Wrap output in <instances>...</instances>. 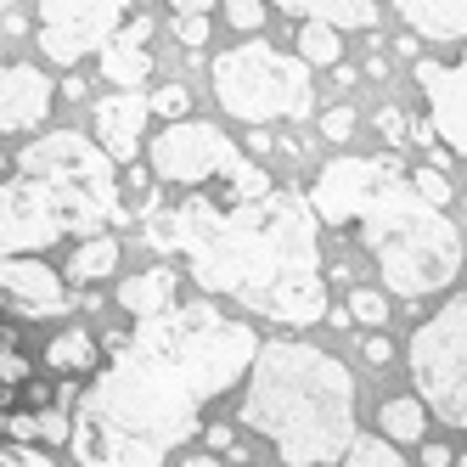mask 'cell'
Masks as SVG:
<instances>
[{"label":"cell","mask_w":467,"mask_h":467,"mask_svg":"<svg viewBox=\"0 0 467 467\" xmlns=\"http://www.w3.org/2000/svg\"><path fill=\"white\" fill-rule=\"evenodd\" d=\"M214 102L243 124L271 119H316V74L293 51H276L265 40H243L209 62Z\"/></svg>","instance_id":"obj_6"},{"label":"cell","mask_w":467,"mask_h":467,"mask_svg":"<svg viewBox=\"0 0 467 467\" xmlns=\"http://www.w3.org/2000/svg\"><path fill=\"white\" fill-rule=\"evenodd\" d=\"M417 406L451 428H467V287L451 293L406 344Z\"/></svg>","instance_id":"obj_8"},{"label":"cell","mask_w":467,"mask_h":467,"mask_svg":"<svg viewBox=\"0 0 467 467\" xmlns=\"http://www.w3.org/2000/svg\"><path fill=\"white\" fill-rule=\"evenodd\" d=\"M422 467H451V445H422Z\"/></svg>","instance_id":"obj_33"},{"label":"cell","mask_w":467,"mask_h":467,"mask_svg":"<svg viewBox=\"0 0 467 467\" xmlns=\"http://www.w3.org/2000/svg\"><path fill=\"white\" fill-rule=\"evenodd\" d=\"M46 366L51 372H90L96 366V338L90 332H62V338H51V349H46Z\"/></svg>","instance_id":"obj_22"},{"label":"cell","mask_w":467,"mask_h":467,"mask_svg":"<svg viewBox=\"0 0 467 467\" xmlns=\"http://www.w3.org/2000/svg\"><path fill=\"white\" fill-rule=\"evenodd\" d=\"M411 192L422 197L428 209H445V203H451V175L433 170V163H422V170H411Z\"/></svg>","instance_id":"obj_25"},{"label":"cell","mask_w":467,"mask_h":467,"mask_svg":"<svg viewBox=\"0 0 467 467\" xmlns=\"http://www.w3.org/2000/svg\"><path fill=\"white\" fill-rule=\"evenodd\" d=\"M366 360H372V366H389V360H394V344H389V338H366Z\"/></svg>","instance_id":"obj_32"},{"label":"cell","mask_w":467,"mask_h":467,"mask_svg":"<svg viewBox=\"0 0 467 467\" xmlns=\"http://www.w3.org/2000/svg\"><path fill=\"white\" fill-rule=\"evenodd\" d=\"M338 467H411V462H406V451H394L389 440H378V433H355Z\"/></svg>","instance_id":"obj_23"},{"label":"cell","mask_w":467,"mask_h":467,"mask_svg":"<svg viewBox=\"0 0 467 467\" xmlns=\"http://www.w3.org/2000/svg\"><path fill=\"white\" fill-rule=\"evenodd\" d=\"M305 68H338L344 62V40L321 23H298V51H293Z\"/></svg>","instance_id":"obj_21"},{"label":"cell","mask_w":467,"mask_h":467,"mask_svg":"<svg viewBox=\"0 0 467 467\" xmlns=\"http://www.w3.org/2000/svg\"><path fill=\"white\" fill-rule=\"evenodd\" d=\"M175 40L181 46H209V12L203 6H181L175 12Z\"/></svg>","instance_id":"obj_28"},{"label":"cell","mask_w":467,"mask_h":467,"mask_svg":"<svg viewBox=\"0 0 467 467\" xmlns=\"http://www.w3.org/2000/svg\"><path fill=\"white\" fill-rule=\"evenodd\" d=\"M119 271V243L108 237H85V243H74V254H68V276L62 282H79V287H90V282H102V276H113Z\"/></svg>","instance_id":"obj_20"},{"label":"cell","mask_w":467,"mask_h":467,"mask_svg":"<svg viewBox=\"0 0 467 467\" xmlns=\"http://www.w3.org/2000/svg\"><path fill=\"white\" fill-rule=\"evenodd\" d=\"M0 433H6L12 445H28V451H40V445H68V417L62 411H6V422H0Z\"/></svg>","instance_id":"obj_17"},{"label":"cell","mask_w":467,"mask_h":467,"mask_svg":"<svg viewBox=\"0 0 467 467\" xmlns=\"http://www.w3.org/2000/svg\"><path fill=\"white\" fill-rule=\"evenodd\" d=\"M259 332L209 298L175 305L113 349L68 417L79 467H170L220 394L243 389Z\"/></svg>","instance_id":"obj_1"},{"label":"cell","mask_w":467,"mask_h":467,"mask_svg":"<svg viewBox=\"0 0 467 467\" xmlns=\"http://www.w3.org/2000/svg\"><path fill=\"white\" fill-rule=\"evenodd\" d=\"M23 383H28V360H23L17 349H6V355H0V422H6V400H12Z\"/></svg>","instance_id":"obj_27"},{"label":"cell","mask_w":467,"mask_h":467,"mask_svg":"<svg viewBox=\"0 0 467 467\" xmlns=\"http://www.w3.org/2000/svg\"><path fill=\"white\" fill-rule=\"evenodd\" d=\"M344 316L360 321V327H383L389 321V293L383 287H349V310Z\"/></svg>","instance_id":"obj_24"},{"label":"cell","mask_w":467,"mask_h":467,"mask_svg":"<svg viewBox=\"0 0 467 467\" xmlns=\"http://www.w3.org/2000/svg\"><path fill=\"white\" fill-rule=\"evenodd\" d=\"M57 102V85L46 68L28 62H0V136H28L40 130Z\"/></svg>","instance_id":"obj_12"},{"label":"cell","mask_w":467,"mask_h":467,"mask_svg":"<svg viewBox=\"0 0 467 467\" xmlns=\"http://www.w3.org/2000/svg\"><path fill=\"white\" fill-rule=\"evenodd\" d=\"M147 113L181 124V119L192 113V90H186V85H163V90H152V96H147Z\"/></svg>","instance_id":"obj_26"},{"label":"cell","mask_w":467,"mask_h":467,"mask_svg":"<svg viewBox=\"0 0 467 467\" xmlns=\"http://www.w3.org/2000/svg\"><path fill=\"white\" fill-rule=\"evenodd\" d=\"M321 136L344 147V141L355 136V108H327V113H321Z\"/></svg>","instance_id":"obj_29"},{"label":"cell","mask_w":467,"mask_h":467,"mask_svg":"<svg viewBox=\"0 0 467 467\" xmlns=\"http://www.w3.org/2000/svg\"><path fill=\"white\" fill-rule=\"evenodd\" d=\"M378 130H383V141H406L411 136V119L400 113V108H383L378 113Z\"/></svg>","instance_id":"obj_31"},{"label":"cell","mask_w":467,"mask_h":467,"mask_svg":"<svg viewBox=\"0 0 467 467\" xmlns=\"http://www.w3.org/2000/svg\"><path fill=\"white\" fill-rule=\"evenodd\" d=\"M119 170L85 130H46L0 181V259H40V248L85 243L124 214Z\"/></svg>","instance_id":"obj_4"},{"label":"cell","mask_w":467,"mask_h":467,"mask_svg":"<svg viewBox=\"0 0 467 467\" xmlns=\"http://www.w3.org/2000/svg\"><path fill=\"white\" fill-rule=\"evenodd\" d=\"M316 225L349 231L360 225L366 254L378 259L383 293L394 298H428L445 293L462 271V231L445 209H428L411 192L406 163L378 158H332L305 192Z\"/></svg>","instance_id":"obj_3"},{"label":"cell","mask_w":467,"mask_h":467,"mask_svg":"<svg viewBox=\"0 0 467 467\" xmlns=\"http://www.w3.org/2000/svg\"><path fill=\"white\" fill-rule=\"evenodd\" d=\"M40 17V51L51 68H79L90 51H102L119 28H124V6H108V0H46L35 12Z\"/></svg>","instance_id":"obj_9"},{"label":"cell","mask_w":467,"mask_h":467,"mask_svg":"<svg viewBox=\"0 0 467 467\" xmlns=\"http://www.w3.org/2000/svg\"><path fill=\"white\" fill-rule=\"evenodd\" d=\"M400 17L411 40H467V0H406Z\"/></svg>","instance_id":"obj_16"},{"label":"cell","mask_w":467,"mask_h":467,"mask_svg":"<svg viewBox=\"0 0 467 467\" xmlns=\"http://www.w3.org/2000/svg\"><path fill=\"white\" fill-rule=\"evenodd\" d=\"M287 17H305V23H321V28H372L383 12L378 6H366V0H316V6H305V0H293Z\"/></svg>","instance_id":"obj_18"},{"label":"cell","mask_w":467,"mask_h":467,"mask_svg":"<svg viewBox=\"0 0 467 467\" xmlns=\"http://www.w3.org/2000/svg\"><path fill=\"white\" fill-rule=\"evenodd\" d=\"M147 170L158 186H209V181H231V203H254V197L271 192V170H259L237 152V141L225 136L209 119H181L163 124L147 141Z\"/></svg>","instance_id":"obj_7"},{"label":"cell","mask_w":467,"mask_h":467,"mask_svg":"<svg viewBox=\"0 0 467 467\" xmlns=\"http://www.w3.org/2000/svg\"><path fill=\"white\" fill-rule=\"evenodd\" d=\"M417 85L428 102V130L467 158V51L456 62H417Z\"/></svg>","instance_id":"obj_11"},{"label":"cell","mask_w":467,"mask_h":467,"mask_svg":"<svg viewBox=\"0 0 467 467\" xmlns=\"http://www.w3.org/2000/svg\"><path fill=\"white\" fill-rule=\"evenodd\" d=\"M147 35H152V17L136 12L119 35L96 51V62H102V74L119 85V90H141V79L152 74V51H147Z\"/></svg>","instance_id":"obj_14"},{"label":"cell","mask_w":467,"mask_h":467,"mask_svg":"<svg viewBox=\"0 0 467 467\" xmlns=\"http://www.w3.org/2000/svg\"><path fill=\"white\" fill-rule=\"evenodd\" d=\"M147 243L158 254H186L192 282L214 298H237L243 310L282 327H316L327 316L321 276V225L305 192L271 186L254 203L220 209L192 192L186 203H158L147 214Z\"/></svg>","instance_id":"obj_2"},{"label":"cell","mask_w":467,"mask_h":467,"mask_svg":"<svg viewBox=\"0 0 467 467\" xmlns=\"http://www.w3.org/2000/svg\"><path fill=\"white\" fill-rule=\"evenodd\" d=\"M0 305L23 321H57L79 305L51 259H0Z\"/></svg>","instance_id":"obj_10"},{"label":"cell","mask_w":467,"mask_h":467,"mask_svg":"<svg viewBox=\"0 0 467 467\" xmlns=\"http://www.w3.org/2000/svg\"><path fill=\"white\" fill-rule=\"evenodd\" d=\"M265 17H271V12H265L259 0H231V6H225V23L231 28H259Z\"/></svg>","instance_id":"obj_30"},{"label":"cell","mask_w":467,"mask_h":467,"mask_svg":"<svg viewBox=\"0 0 467 467\" xmlns=\"http://www.w3.org/2000/svg\"><path fill=\"white\" fill-rule=\"evenodd\" d=\"M451 467H467V456H456V462H451Z\"/></svg>","instance_id":"obj_35"},{"label":"cell","mask_w":467,"mask_h":467,"mask_svg":"<svg viewBox=\"0 0 467 467\" xmlns=\"http://www.w3.org/2000/svg\"><path fill=\"white\" fill-rule=\"evenodd\" d=\"M0 467H6V456H0Z\"/></svg>","instance_id":"obj_36"},{"label":"cell","mask_w":467,"mask_h":467,"mask_svg":"<svg viewBox=\"0 0 467 467\" xmlns=\"http://www.w3.org/2000/svg\"><path fill=\"white\" fill-rule=\"evenodd\" d=\"M378 440H389L394 451L400 445H422V428H428V411L417 406V394H394L383 400V411H378Z\"/></svg>","instance_id":"obj_19"},{"label":"cell","mask_w":467,"mask_h":467,"mask_svg":"<svg viewBox=\"0 0 467 467\" xmlns=\"http://www.w3.org/2000/svg\"><path fill=\"white\" fill-rule=\"evenodd\" d=\"M175 293H181V276L170 265H152V271H136L119 282V310H130L136 321H152L163 310H175Z\"/></svg>","instance_id":"obj_15"},{"label":"cell","mask_w":467,"mask_h":467,"mask_svg":"<svg viewBox=\"0 0 467 467\" xmlns=\"http://www.w3.org/2000/svg\"><path fill=\"white\" fill-rule=\"evenodd\" d=\"M147 96L141 90H113L90 108V124H96V147L108 152V163H136V152L147 147Z\"/></svg>","instance_id":"obj_13"},{"label":"cell","mask_w":467,"mask_h":467,"mask_svg":"<svg viewBox=\"0 0 467 467\" xmlns=\"http://www.w3.org/2000/svg\"><path fill=\"white\" fill-rule=\"evenodd\" d=\"M237 422L271 440L287 467H332L355 440V372L316 344L259 338Z\"/></svg>","instance_id":"obj_5"},{"label":"cell","mask_w":467,"mask_h":467,"mask_svg":"<svg viewBox=\"0 0 467 467\" xmlns=\"http://www.w3.org/2000/svg\"><path fill=\"white\" fill-rule=\"evenodd\" d=\"M181 467H225L220 456H181Z\"/></svg>","instance_id":"obj_34"}]
</instances>
